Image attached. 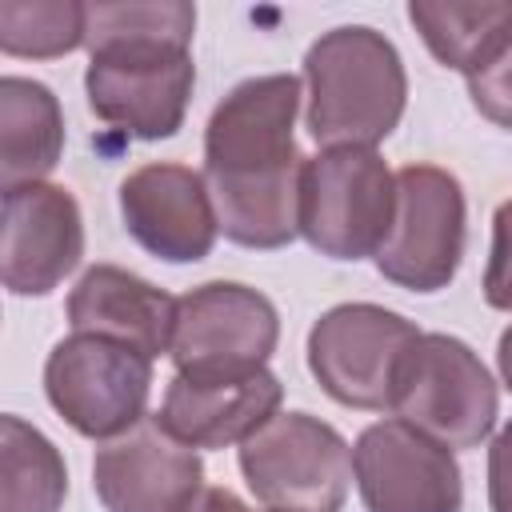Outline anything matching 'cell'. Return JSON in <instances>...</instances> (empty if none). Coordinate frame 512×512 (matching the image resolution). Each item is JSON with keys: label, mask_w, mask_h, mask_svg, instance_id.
Returning a JSON list of instances; mask_svg holds the SVG:
<instances>
[{"label": "cell", "mask_w": 512, "mask_h": 512, "mask_svg": "<svg viewBox=\"0 0 512 512\" xmlns=\"http://www.w3.org/2000/svg\"><path fill=\"white\" fill-rule=\"evenodd\" d=\"M484 300L496 312L512 316V200H504L492 216V248L484 264Z\"/></svg>", "instance_id": "22"}, {"label": "cell", "mask_w": 512, "mask_h": 512, "mask_svg": "<svg viewBox=\"0 0 512 512\" xmlns=\"http://www.w3.org/2000/svg\"><path fill=\"white\" fill-rule=\"evenodd\" d=\"M88 4L80 0H0V52L56 60L84 48Z\"/></svg>", "instance_id": "20"}, {"label": "cell", "mask_w": 512, "mask_h": 512, "mask_svg": "<svg viewBox=\"0 0 512 512\" xmlns=\"http://www.w3.org/2000/svg\"><path fill=\"white\" fill-rule=\"evenodd\" d=\"M496 368H500L504 388L512 392V324L500 332V344H496Z\"/></svg>", "instance_id": "25"}, {"label": "cell", "mask_w": 512, "mask_h": 512, "mask_svg": "<svg viewBox=\"0 0 512 512\" xmlns=\"http://www.w3.org/2000/svg\"><path fill=\"white\" fill-rule=\"evenodd\" d=\"M180 512H252L232 488H220V484H204Z\"/></svg>", "instance_id": "24"}, {"label": "cell", "mask_w": 512, "mask_h": 512, "mask_svg": "<svg viewBox=\"0 0 512 512\" xmlns=\"http://www.w3.org/2000/svg\"><path fill=\"white\" fill-rule=\"evenodd\" d=\"M84 256V216L64 184L4 188L0 276L12 296L56 292Z\"/></svg>", "instance_id": "14"}, {"label": "cell", "mask_w": 512, "mask_h": 512, "mask_svg": "<svg viewBox=\"0 0 512 512\" xmlns=\"http://www.w3.org/2000/svg\"><path fill=\"white\" fill-rule=\"evenodd\" d=\"M420 328L384 304H336L308 328V372L344 408L388 412L404 352Z\"/></svg>", "instance_id": "9"}, {"label": "cell", "mask_w": 512, "mask_h": 512, "mask_svg": "<svg viewBox=\"0 0 512 512\" xmlns=\"http://www.w3.org/2000/svg\"><path fill=\"white\" fill-rule=\"evenodd\" d=\"M264 512H268V508H264Z\"/></svg>", "instance_id": "26"}, {"label": "cell", "mask_w": 512, "mask_h": 512, "mask_svg": "<svg viewBox=\"0 0 512 512\" xmlns=\"http://www.w3.org/2000/svg\"><path fill=\"white\" fill-rule=\"evenodd\" d=\"M196 8L184 0L88 4L84 96L96 120L128 140H168L188 116Z\"/></svg>", "instance_id": "2"}, {"label": "cell", "mask_w": 512, "mask_h": 512, "mask_svg": "<svg viewBox=\"0 0 512 512\" xmlns=\"http://www.w3.org/2000/svg\"><path fill=\"white\" fill-rule=\"evenodd\" d=\"M300 76L268 72L228 88L204 128V184L216 204L220 232L256 252L284 248L300 236V172L296 112Z\"/></svg>", "instance_id": "1"}, {"label": "cell", "mask_w": 512, "mask_h": 512, "mask_svg": "<svg viewBox=\"0 0 512 512\" xmlns=\"http://www.w3.org/2000/svg\"><path fill=\"white\" fill-rule=\"evenodd\" d=\"M304 128L320 148H376L408 104L396 44L368 24H340L304 52Z\"/></svg>", "instance_id": "3"}, {"label": "cell", "mask_w": 512, "mask_h": 512, "mask_svg": "<svg viewBox=\"0 0 512 512\" xmlns=\"http://www.w3.org/2000/svg\"><path fill=\"white\" fill-rule=\"evenodd\" d=\"M44 396L72 432L104 444L148 416L152 356L108 336L72 332L44 360Z\"/></svg>", "instance_id": "7"}, {"label": "cell", "mask_w": 512, "mask_h": 512, "mask_svg": "<svg viewBox=\"0 0 512 512\" xmlns=\"http://www.w3.org/2000/svg\"><path fill=\"white\" fill-rule=\"evenodd\" d=\"M396 216V172L376 148H320L300 172V236L328 260L376 256Z\"/></svg>", "instance_id": "4"}, {"label": "cell", "mask_w": 512, "mask_h": 512, "mask_svg": "<svg viewBox=\"0 0 512 512\" xmlns=\"http://www.w3.org/2000/svg\"><path fill=\"white\" fill-rule=\"evenodd\" d=\"M488 508L512 512V420L488 440Z\"/></svg>", "instance_id": "23"}, {"label": "cell", "mask_w": 512, "mask_h": 512, "mask_svg": "<svg viewBox=\"0 0 512 512\" xmlns=\"http://www.w3.org/2000/svg\"><path fill=\"white\" fill-rule=\"evenodd\" d=\"M408 20L420 32L424 48L464 80L476 76L484 64L500 56L512 40V4L508 0H480V4H452V0H412Z\"/></svg>", "instance_id": "18"}, {"label": "cell", "mask_w": 512, "mask_h": 512, "mask_svg": "<svg viewBox=\"0 0 512 512\" xmlns=\"http://www.w3.org/2000/svg\"><path fill=\"white\" fill-rule=\"evenodd\" d=\"M284 400V384L272 368H256L244 376H172L164 388L160 420L176 440L196 452L240 448L252 432H260Z\"/></svg>", "instance_id": "15"}, {"label": "cell", "mask_w": 512, "mask_h": 512, "mask_svg": "<svg viewBox=\"0 0 512 512\" xmlns=\"http://www.w3.org/2000/svg\"><path fill=\"white\" fill-rule=\"evenodd\" d=\"M120 220L124 232L164 264H196L216 248L220 220L204 172L152 160L120 180Z\"/></svg>", "instance_id": "12"}, {"label": "cell", "mask_w": 512, "mask_h": 512, "mask_svg": "<svg viewBox=\"0 0 512 512\" xmlns=\"http://www.w3.org/2000/svg\"><path fill=\"white\" fill-rule=\"evenodd\" d=\"M68 324L72 332L108 336L156 360L172 348L176 296L120 264H92L68 292Z\"/></svg>", "instance_id": "16"}, {"label": "cell", "mask_w": 512, "mask_h": 512, "mask_svg": "<svg viewBox=\"0 0 512 512\" xmlns=\"http://www.w3.org/2000/svg\"><path fill=\"white\" fill-rule=\"evenodd\" d=\"M468 240L464 188L448 168L404 164L396 172V216L392 232L380 244L376 272L404 288L432 296L452 284Z\"/></svg>", "instance_id": "8"}, {"label": "cell", "mask_w": 512, "mask_h": 512, "mask_svg": "<svg viewBox=\"0 0 512 512\" xmlns=\"http://www.w3.org/2000/svg\"><path fill=\"white\" fill-rule=\"evenodd\" d=\"M240 472L268 512H340L352 484V448L312 412H276L240 444Z\"/></svg>", "instance_id": "6"}, {"label": "cell", "mask_w": 512, "mask_h": 512, "mask_svg": "<svg viewBox=\"0 0 512 512\" xmlns=\"http://www.w3.org/2000/svg\"><path fill=\"white\" fill-rule=\"evenodd\" d=\"M200 488V452L176 440L160 416H144L92 456V492L104 512H180Z\"/></svg>", "instance_id": "13"}, {"label": "cell", "mask_w": 512, "mask_h": 512, "mask_svg": "<svg viewBox=\"0 0 512 512\" xmlns=\"http://www.w3.org/2000/svg\"><path fill=\"white\" fill-rule=\"evenodd\" d=\"M64 152V112L48 84L28 76L0 80V188L40 184Z\"/></svg>", "instance_id": "17"}, {"label": "cell", "mask_w": 512, "mask_h": 512, "mask_svg": "<svg viewBox=\"0 0 512 512\" xmlns=\"http://www.w3.org/2000/svg\"><path fill=\"white\" fill-rule=\"evenodd\" d=\"M68 468L60 448L20 416L0 420V512H60Z\"/></svg>", "instance_id": "19"}, {"label": "cell", "mask_w": 512, "mask_h": 512, "mask_svg": "<svg viewBox=\"0 0 512 512\" xmlns=\"http://www.w3.org/2000/svg\"><path fill=\"white\" fill-rule=\"evenodd\" d=\"M352 480L364 512H460L464 476L448 444L388 416L352 444Z\"/></svg>", "instance_id": "11"}, {"label": "cell", "mask_w": 512, "mask_h": 512, "mask_svg": "<svg viewBox=\"0 0 512 512\" xmlns=\"http://www.w3.org/2000/svg\"><path fill=\"white\" fill-rule=\"evenodd\" d=\"M280 340L276 304L236 280H208L176 300L172 364L180 376H244L268 368Z\"/></svg>", "instance_id": "10"}, {"label": "cell", "mask_w": 512, "mask_h": 512, "mask_svg": "<svg viewBox=\"0 0 512 512\" xmlns=\"http://www.w3.org/2000/svg\"><path fill=\"white\" fill-rule=\"evenodd\" d=\"M468 100L488 124L512 128V40L500 48V56L492 64H484L476 76H468Z\"/></svg>", "instance_id": "21"}, {"label": "cell", "mask_w": 512, "mask_h": 512, "mask_svg": "<svg viewBox=\"0 0 512 512\" xmlns=\"http://www.w3.org/2000/svg\"><path fill=\"white\" fill-rule=\"evenodd\" d=\"M388 412L456 452L488 440L500 416V392L460 336L420 332L400 360Z\"/></svg>", "instance_id": "5"}]
</instances>
